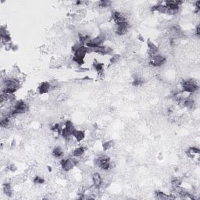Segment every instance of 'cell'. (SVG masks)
<instances>
[{"instance_id": "cell-1", "label": "cell", "mask_w": 200, "mask_h": 200, "mask_svg": "<svg viewBox=\"0 0 200 200\" xmlns=\"http://www.w3.org/2000/svg\"><path fill=\"white\" fill-rule=\"evenodd\" d=\"M199 85L198 81H196V80L189 78L181 82V91L184 92H186L188 94H193L199 91Z\"/></svg>"}, {"instance_id": "cell-2", "label": "cell", "mask_w": 200, "mask_h": 200, "mask_svg": "<svg viewBox=\"0 0 200 200\" xmlns=\"http://www.w3.org/2000/svg\"><path fill=\"white\" fill-rule=\"evenodd\" d=\"M166 58L163 55L158 53L154 57H152V59H150L149 64L154 67H161L162 66H164V64H166Z\"/></svg>"}, {"instance_id": "cell-3", "label": "cell", "mask_w": 200, "mask_h": 200, "mask_svg": "<svg viewBox=\"0 0 200 200\" xmlns=\"http://www.w3.org/2000/svg\"><path fill=\"white\" fill-rule=\"evenodd\" d=\"M91 179L92 185L96 188L99 189L100 187L102 185L103 180H102V176L99 172H94L91 175Z\"/></svg>"}, {"instance_id": "cell-4", "label": "cell", "mask_w": 200, "mask_h": 200, "mask_svg": "<svg viewBox=\"0 0 200 200\" xmlns=\"http://www.w3.org/2000/svg\"><path fill=\"white\" fill-rule=\"evenodd\" d=\"M96 54H99L100 56H113L114 55V50L108 46H99L96 48Z\"/></svg>"}, {"instance_id": "cell-5", "label": "cell", "mask_w": 200, "mask_h": 200, "mask_svg": "<svg viewBox=\"0 0 200 200\" xmlns=\"http://www.w3.org/2000/svg\"><path fill=\"white\" fill-rule=\"evenodd\" d=\"M52 90L49 81H43L39 84L38 87V92L39 95H44V94L49 93Z\"/></svg>"}, {"instance_id": "cell-6", "label": "cell", "mask_w": 200, "mask_h": 200, "mask_svg": "<svg viewBox=\"0 0 200 200\" xmlns=\"http://www.w3.org/2000/svg\"><path fill=\"white\" fill-rule=\"evenodd\" d=\"M87 53V48L86 46H82L81 48L78 49L77 50H76L74 52L73 57L74 58H76V59H84Z\"/></svg>"}, {"instance_id": "cell-7", "label": "cell", "mask_w": 200, "mask_h": 200, "mask_svg": "<svg viewBox=\"0 0 200 200\" xmlns=\"http://www.w3.org/2000/svg\"><path fill=\"white\" fill-rule=\"evenodd\" d=\"M85 151H86V147L84 146H78V147H76L72 151V156L75 157V158H81L83 156L85 153Z\"/></svg>"}, {"instance_id": "cell-8", "label": "cell", "mask_w": 200, "mask_h": 200, "mask_svg": "<svg viewBox=\"0 0 200 200\" xmlns=\"http://www.w3.org/2000/svg\"><path fill=\"white\" fill-rule=\"evenodd\" d=\"M72 136L77 141V143H79V142H81L85 139V132L84 131H82V130L76 129L73 132Z\"/></svg>"}, {"instance_id": "cell-9", "label": "cell", "mask_w": 200, "mask_h": 200, "mask_svg": "<svg viewBox=\"0 0 200 200\" xmlns=\"http://www.w3.org/2000/svg\"><path fill=\"white\" fill-rule=\"evenodd\" d=\"M2 191H3L5 196H6L7 197H11V196H13L14 189H13V186H12V184L10 182H7V183H5L3 184Z\"/></svg>"}, {"instance_id": "cell-10", "label": "cell", "mask_w": 200, "mask_h": 200, "mask_svg": "<svg viewBox=\"0 0 200 200\" xmlns=\"http://www.w3.org/2000/svg\"><path fill=\"white\" fill-rule=\"evenodd\" d=\"M92 66L95 69V71H96V73L98 74L99 76L100 75H103V73H104V64L100 63V62L95 59L93 63H92Z\"/></svg>"}, {"instance_id": "cell-11", "label": "cell", "mask_w": 200, "mask_h": 200, "mask_svg": "<svg viewBox=\"0 0 200 200\" xmlns=\"http://www.w3.org/2000/svg\"><path fill=\"white\" fill-rule=\"evenodd\" d=\"M52 156L55 157L56 159H62L64 156V152L63 148L60 146H56L52 151Z\"/></svg>"}, {"instance_id": "cell-12", "label": "cell", "mask_w": 200, "mask_h": 200, "mask_svg": "<svg viewBox=\"0 0 200 200\" xmlns=\"http://www.w3.org/2000/svg\"><path fill=\"white\" fill-rule=\"evenodd\" d=\"M155 196H156V198L158 199H160V200L171 199V196H170L169 194L164 193V191H159V190L155 191Z\"/></svg>"}, {"instance_id": "cell-13", "label": "cell", "mask_w": 200, "mask_h": 200, "mask_svg": "<svg viewBox=\"0 0 200 200\" xmlns=\"http://www.w3.org/2000/svg\"><path fill=\"white\" fill-rule=\"evenodd\" d=\"M114 146V141L113 140H108V141H105L102 142V150L104 152H106V151H109V150L111 149Z\"/></svg>"}, {"instance_id": "cell-14", "label": "cell", "mask_w": 200, "mask_h": 200, "mask_svg": "<svg viewBox=\"0 0 200 200\" xmlns=\"http://www.w3.org/2000/svg\"><path fill=\"white\" fill-rule=\"evenodd\" d=\"M64 128L68 131L70 133L73 134V132L76 130V127H75V125L72 123V121H69V120H66L65 122H64Z\"/></svg>"}, {"instance_id": "cell-15", "label": "cell", "mask_w": 200, "mask_h": 200, "mask_svg": "<svg viewBox=\"0 0 200 200\" xmlns=\"http://www.w3.org/2000/svg\"><path fill=\"white\" fill-rule=\"evenodd\" d=\"M112 2L109 0H102L98 2V6L100 7L101 9H106L108 7L111 6Z\"/></svg>"}, {"instance_id": "cell-16", "label": "cell", "mask_w": 200, "mask_h": 200, "mask_svg": "<svg viewBox=\"0 0 200 200\" xmlns=\"http://www.w3.org/2000/svg\"><path fill=\"white\" fill-rule=\"evenodd\" d=\"M171 187H174H174L181 186L182 184V179L181 178V177H174L173 179L171 180Z\"/></svg>"}, {"instance_id": "cell-17", "label": "cell", "mask_w": 200, "mask_h": 200, "mask_svg": "<svg viewBox=\"0 0 200 200\" xmlns=\"http://www.w3.org/2000/svg\"><path fill=\"white\" fill-rule=\"evenodd\" d=\"M33 182H34V184H38V185H41V184H45L46 180H45L44 177H41V176H39V175H36V176H34V177L33 178Z\"/></svg>"}, {"instance_id": "cell-18", "label": "cell", "mask_w": 200, "mask_h": 200, "mask_svg": "<svg viewBox=\"0 0 200 200\" xmlns=\"http://www.w3.org/2000/svg\"><path fill=\"white\" fill-rule=\"evenodd\" d=\"M120 59H121V56L120 55L114 54L109 58V63H110V64H115L120 60Z\"/></svg>"}, {"instance_id": "cell-19", "label": "cell", "mask_w": 200, "mask_h": 200, "mask_svg": "<svg viewBox=\"0 0 200 200\" xmlns=\"http://www.w3.org/2000/svg\"><path fill=\"white\" fill-rule=\"evenodd\" d=\"M6 171L14 173V172H16L17 171V166L14 164H10L6 166Z\"/></svg>"}, {"instance_id": "cell-20", "label": "cell", "mask_w": 200, "mask_h": 200, "mask_svg": "<svg viewBox=\"0 0 200 200\" xmlns=\"http://www.w3.org/2000/svg\"><path fill=\"white\" fill-rule=\"evenodd\" d=\"M76 72L77 73H86L88 71H89V68H87V67H83V66H80L78 68H76Z\"/></svg>"}, {"instance_id": "cell-21", "label": "cell", "mask_w": 200, "mask_h": 200, "mask_svg": "<svg viewBox=\"0 0 200 200\" xmlns=\"http://www.w3.org/2000/svg\"><path fill=\"white\" fill-rule=\"evenodd\" d=\"M196 35L197 37H199L200 36V26H199V24H197L196 25Z\"/></svg>"}, {"instance_id": "cell-22", "label": "cell", "mask_w": 200, "mask_h": 200, "mask_svg": "<svg viewBox=\"0 0 200 200\" xmlns=\"http://www.w3.org/2000/svg\"><path fill=\"white\" fill-rule=\"evenodd\" d=\"M138 40H139L140 42H144L145 41V39H144V37L141 35V34H139V36H138Z\"/></svg>"}, {"instance_id": "cell-23", "label": "cell", "mask_w": 200, "mask_h": 200, "mask_svg": "<svg viewBox=\"0 0 200 200\" xmlns=\"http://www.w3.org/2000/svg\"><path fill=\"white\" fill-rule=\"evenodd\" d=\"M81 81H91V78L89 76H85L84 77H83L82 79H81Z\"/></svg>"}, {"instance_id": "cell-24", "label": "cell", "mask_w": 200, "mask_h": 200, "mask_svg": "<svg viewBox=\"0 0 200 200\" xmlns=\"http://www.w3.org/2000/svg\"><path fill=\"white\" fill-rule=\"evenodd\" d=\"M17 49H18V46H16V45H15V44H13V46H12L11 48L12 51H16Z\"/></svg>"}, {"instance_id": "cell-25", "label": "cell", "mask_w": 200, "mask_h": 200, "mask_svg": "<svg viewBox=\"0 0 200 200\" xmlns=\"http://www.w3.org/2000/svg\"><path fill=\"white\" fill-rule=\"evenodd\" d=\"M10 146H11V147H13V148H14V147L16 146V140H15V139H14V140L11 141V144H10Z\"/></svg>"}, {"instance_id": "cell-26", "label": "cell", "mask_w": 200, "mask_h": 200, "mask_svg": "<svg viewBox=\"0 0 200 200\" xmlns=\"http://www.w3.org/2000/svg\"><path fill=\"white\" fill-rule=\"evenodd\" d=\"M47 168H48V171H49V172H52V166H47Z\"/></svg>"}]
</instances>
